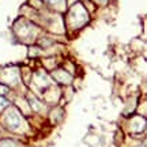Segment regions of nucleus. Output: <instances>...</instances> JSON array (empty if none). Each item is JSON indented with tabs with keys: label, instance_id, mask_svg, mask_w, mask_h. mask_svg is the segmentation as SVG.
<instances>
[{
	"label": "nucleus",
	"instance_id": "f257e3e1",
	"mask_svg": "<svg viewBox=\"0 0 147 147\" xmlns=\"http://www.w3.org/2000/svg\"><path fill=\"white\" fill-rule=\"evenodd\" d=\"M49 3H52V4H57L59 1H63V0H48Z\"/></svg>",
	"mask_w": 147,
	"mask_h": 147
}]
</instances>
